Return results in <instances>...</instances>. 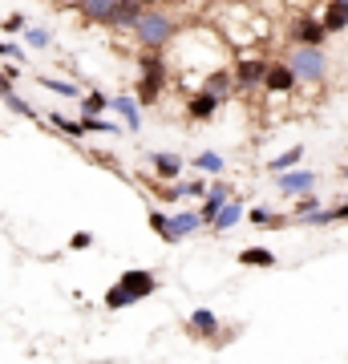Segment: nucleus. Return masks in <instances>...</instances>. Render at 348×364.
<instances>
[{
	"instance_id": "obj_8",
	"label": "nucleus",
	"mask_w": 348,
	"mask_h": 364,
	"mask_svg": "<svg viewBox=\"0 0 348 364\" xmlns=\"http://www.w3.org/2000/svg\"><path fill=\"white\" fill-rule=\"evenodd\" d=\"M167 227H170V239L179 243V239H186V235L199 231L203 219H199V210H179V215H170V219H167Z\"/></svg>"
},
{
	"instance_id": "obj_17",
	"label": "nucleus",
	"mask_w": 348,
	"mask_h": 364,
	"mask_svg": "<svg viewBox=\"0 0 348 364\" xmlns=\"http://www.w3.org/2000/svg\"><path fill=\"white\" fill-rule=\"evenodd\" d=\"M219 105H223L219 93H206V90H203L199 97H191V117H199V122H203V117H211Z\"/></svg>"
},
{
	"instance_id": "obj_34",
	"label": "nucleus",
	"mask_w": 348,
	"mask_h": 364,
	"mask_svg": "<svg viewBox=\"0 0 348 364\" xmlns=\"http://www.w3.org/2000/svg\"><path fill=\"white\" fill-rule=\"evenodd\" d=\"M21 28H25V16H21V13H13L9 21H4V25H0V33H21Z\"/></svg>"
},
{
	"instance_id": "obj_10",
	"label": "nucleus",
	"mask_w": 348,
	"mask_h": 364,
	"mask_svg": "<svg viewBox=\"0 0 348 364\" xmlns=\"http://www.w3.org/2000/svg\"><path fill=\"white\" fill-rule=\"evenodd\" d=\"M263 85L275 93H288L292 85H296V77H292V69H288V61H280V65H271L268 61V73H263Z\"/></svg>"
},
{
	"instance_id": "obj_29",
	"label": "nucleus",
	"mask_w": 348,
	"mask_h": 364,
	"mask_svg": "<svg viewBox=\"0 0 348 364\" xmlns=\"http://www.w3.org/2000/svg\"><path fill=\"white\" fill-rule=\"evenodd\" d=\"M25 41L33 45V49H49V45H53V33H45V28H25Z\"/></svg>"
},
{
	"instance_id": "obj_28",
	"label": "nucleus",
	"mask_w": 348,
	"mask_h": 364,
	"mask_svg": "<svg viewBox=\"0 0 348 364\" xmlns=\"http://www.w3.org/2000/svg\"><path fill=\"white\" fill-rule=\"evenodd\" d=\"M158 198H162V203H179V198H186V182H170V186H162V191H158Z\"/></svg>"
},
{
	"instance_id": "obj_24",
	"label": "nucleus",
	"mask_w": 348,
	"mask_h": 364,
	"mask_svg": "<svg viewBox=\"0 0 348 364\" xmlns=\"http://www.w3.org/2000/svg\"><path fill=\"white\" fill-rule=\"evenodd\" d=\"M206 93H219V97H227V93H231V73H227V69H215V73L206 77Z\"/></svg>"
},
{
	"instance_id": "obj_5",
	"label": "nucleus",
	"mask_w": 348,
	"mask_h": 364,
	"mask_svg": "<svg viewBox=\"0 0 348 364\" xmlns=\"http://www.w3.org/2000/svg\"><path fill=\"white\" fill-rule=\"evenodd\" d=\"M324 37H328V33H324L320 21H308V16H304V21H296V25H292V41H296L300 49H320Z\"/></svg>"
},
{
	"instance_id": "obj_33",
	"label": "nucleus",
	"mask_w": 348,
	"mask_h": 364,
	"mask_svg": "<svg viewBox=\"0 0 348 364\" xmlns=\"http://www.w3.org/2000/svg\"><path fill=\"white\" fill-rule=\"evenodd\" d=\"M69 247H73V251H85V247H93V235H90V231H78L73 239H69Z\"/></svg>"
},
{
	"instance_id": "obj_19",
	"label": "nucleus",
	"mask_w": 348,
	"mask_h": 364,
	"mask_svg": "<svg viewBox=\"0 0 348 364\" xmlns=\"http://www.w3.org/2000/svg\"><path fill=\"white\" fill-rule=\"evenodd\" d=\"M78 134L85 138V134H126V130L114 126V122H105V117H78Z\"/></svg>"
},
{
	"instance_id": "obj_18",
	"label": "nucleus",
	"mask_w": 348,
	"mask_h": 364,
	"mask_svg": "<svg viewBox=\"0 0 348 364\" xmlns=\"http://www.w3.org/2000/svg\"><path fill=\"white\" fill-rule=\"evenodd\" d=\"M239 267H275V255L268 247H243L239 251Z\"/></svg>"
},
{
	"instance_id": "obj_7",
	"label": "nucleus",
	"mask_w": 348,
	"mask_h": 364,
	"mask_svg": "<svg viewBox=\"0 0 348 364\" xmlns=\"http://www.w3.org/2000/svg\"><path fill=\"white\" fill-rule=\"evenodd\" d=\"M263 73H268V61L263 57H247V61H239L231 73L235 85H255V81H263Z\"/></svg>"
},
{
	"instance_id": "obj_2",
	"label": "nucleus",
	"mask_w": 348,
	"mask_h": 364,
	"mask_svg": "<svg viewBox=\"0 0 348 364\" xmlns=\"http://www.w3.org/2000/svg\"><path fill=\"white\" fill-rule=\"evenodd\" d=\"M138 69H142V77H138V97H134V102L154 105V102H158V93H162V81H167V65H162V57L150 49V53H142Z\"/></svg>"
},
{
	"instance_id": "obj_35",
	"label": "nucleus",
	"mask_w": 348,
	"mask_h": 364,
	"mask_svg": "<svg viewBox=\"0 0 348 364\" xmlns=\"http://www.w3.org/2000/svg\"><path fill=\"white\" fill-rule=\"evenodd\" d=\"M9 90H13V81H9V77H4V73H0V97H4V93H9Z\"/></svg>"
},
{
	"instance_id": "obj_37",
	"label": "nucleus",
	"mask_w": 348,
	"mask_h": 364,
	"mask_svg": "<svg viewBox=\"0 0 348 364\" xmlns=\"http://www.w3.org/2000/svg\"><path fill=\"white\" fill-rule=\"evenodd\" d=\"M340 174H344V178H348V166H344V170H340Z\"/></svg>"
},
{
	"instance_id": "obj_6",
	"label": "nucleus",
	"mask_w": 348,
	"mask_h": 364,
	"mask_svg": "<svg viewBox=\"0 0 348 364\" xmlns=\"http://www.w3.org/2000/svg\"><path fill=\"white\" fill-rule=\"evenodd\" d=\"M275 182H280V191H288V195H312L316 174L312 170H284V174H275Z\"/></svg>"
},
{
	"instance_id": "obj_23",
	"label": "nucleus",
	"mask_w": 348,
	"mask_h": 364,
	"mask_svg": "<svg viewBox=\"0 0 348 364\" xmlns=\"http://www.w3.org/2000/svg\"><path fill=\"white\" fill-rule=\"evenodd\" d=\"M105 109H110V97H105V93H85V97H81V117H102Z\"/></svg>"
},
{
	"instance_id": "obj_27",
	"label": "nucleus",
	"mask_w": 348,
	"mask_h": 364,
	"mask_svg": "<svg viewBox=\"0 0 348 364\" xmlns=\"http://www.w3.org/2000/svg\"><path fill=\"white\" fill-rule=\"evenodd\" d=\"M4 105H9V109H13V114H21V117H37V109H33V105H28L25 97H16L13 90L4 93Z\"/></svg>"
},
{
	"instance_id": "obj_15",
	"label": "nucleus",
	"mask_w": 348,
	"mask_h": 364,
	"mask_svg": "<svg viewBox=\"0 0 348 364\" xmlns=\"http://www.w3.org/2000/svg\"><path fill=\"white\" fill-rule=\"evenodd\" d=\"M142 16V4L138 0H114V9H110V25H134Z\"/></svg>"
},
{
	"instance_id": "obj_13",
	"label": "nucleus",
	"mask_w": 348,
	"mask_h": 364,
	"mask_svg": "<svg viewBox=\"0 0 348 364\" xmlns=\"http://www.w3.org/2000/svg\"><path fill=\"white\" fill-rule=\"evenodd\" d=\"M320 25H324V33H344L348 28V0H332Z\"/></svg>"
},
{
	"instance_id": "obj_16",
	"label": "nucleus",
	"mask_w": 348,
	"mask_h": 364,
	"mask_svg": "<svg viewBox=\"0 0 348 364\" xmlns=\"http://www.w3.org/2000/svg\"><path fill=\"white\" fill-rule=\"evenodd\" d=\"M150 162H154V174L158 178H167V182H174L182 174V158L179 154H167V150H162V154H154Z\"/></svg>"
},
{
	"instance_id": "obj_3",
	"label": "nucleus",
	"mask_w": 348,
	"mask_h": 364,
	"mask_svg": "<svg viewBox=\"0 0 348 364\" xmlns=\"http://www.w3.org/2000/svg\"><path fill=\"white\" fill-rule=\"evenodd\" d=\"M130 28L138 33V41H142L146 49H162V45L174 37V21L162 16V13H150V9H142V16H138Z\"/></svg>"
},
{
	"instance_id": "obj_25",
	"label": "nucleus",
	"mask_w": 348,
	"mask_h": 364,
	"mask_svg": "<svg viewBox=\"0 0 348 364\" xmlns=\"http://www.w3.org/2000/svg\"><path fill=\"white\" fill-rule=\"evenodd\" d=\"M37 85H45V90H53V93H61V97H81L78 85H69V81H61V77H45V73H41Z\"/></svg>"
},
{
	"instance_id": "obj_32",
	"label": "nucleus",
	"mask_w": 348,
	"mask_h": 364,
	"mask_svg": "<svg viewBox=\"0 0 348 364\" xmlns=\"http://www.w3.org/2000/svg\"><path fill=\"white\" fill-rule=\"evenodd\" d=\"M0 57H9V61H16V65H21V61H25V49H21V45H13V41H0Z\"/></svg>"
},
{
	"instance_id": "obj_11",
	"label": "nucleus",
	"mask_w": 348,
	"mask_h": 364,
	"mask_svg": "<svg viewBox=\"0 0 348 364\" xmlns=\"http://www.w3.org/2000/svg\"><path fill=\"white\" fill-rule=\"evenodd\" d=\"M239 219H243V203H239V198H227V203H223V207L215 210L211 227H215V231H231V227H235Z\"/></svg>"
},
{
	"instance_id": "obj_22",
	"label": "nucleus",
	"mask_w": 348,
	"mask_h": 364,
	"mask_svg": "<svg viewBox=\"0 0 348 364\" xmlns=\"http://www.w3.org/2000/svg\"><path fill=\"white\" fill-rule=\"evenodd\" d=\"M304 158V146H292V150H284L280 158H271L268 162V170L271 174H284V170H296V162Z\"/></svg>"
},
{
	"instance_id": "obj_9",
	"label": "nucleus",
	"mask_w": 348,
	"mask_h": 364,
	"mask_svg": "<svg viewBox=\"0 0 348 364\" xmlns=\"http://www.w3.org/2000/svg\"><path fill=\"white\" fill-rule=\"evenodd\" d=\"M227 198H235L227 182H215V186L206 191V203H203V210H199V219H203V227H211V219H215V210H219L223 203H227Z\"/></svg>"
},
{
	"instance_id": "obj_12",
	"label": "nucleus",
	"mask_w": 348,
	"mask_h": 364,
	"mask_svg": "<svg viewBox=\"0 0 348 364\" xmlns=\"http://www.w3.org/2000/svg\"><path fill=\"white\" fill-rule=\"evenodd\" d=\"M191 332H194V336L215 340V336H219V320H215V312H206V308H194V312H191Z\"/></svg>"
},
{
	"instance_id": "obj_26",
	"label": "nucleus",
	"mask_w": 348,
	"mask_h": 364,
	"mask_svg": "<svg viewBox=\"0 0 348 364\" xmlns=\"http://www.w3.org/2000/svg\"><path fill=\"white\" fill-rule=\"evenodd\" d=\"M194 166L203 170V174H223V154H215V150H203V154L194 158Z\"/></svg>"
},
{
	"instance_id": "obj_36",
	"label": "nucleus",
	"mask_w": 348,
	"mask_h": 364,
	"mask_svg": "<svg viewBox=\"0 0 348 364\" xmlns=\"http://www.w3.org/2000/svg\"><path fill=\"white\" fill-rule=\"evenodd\" d=\"M138 4H154V0H138Z\"/></svg>"
},
{
	"instance_id": "obj_1",
	"label": "nucleus",
	"mask_w": 348,
	"mask_h": 364,
	"mask_svg": "<svg viewBox=\"0 0 348 364\" xmlns=\"http://www.w3.org/2000/svg\"><path fill=\"white\" fill-rule=\"evenodd\" d=\"M154 291H158V275L154 272L130 267V272H122V275H117V284L105 291V308H110V312H117V308H130V304L154 296Z\"/></svg>"
},
{
	"instance_id": "obj_14",
	"label": "nucleus",
	"mask_w": 348,
	"mask_h": 364,
	"mask_svg": "<svg viewBox=\"0 0 348 364\" xmlns=\"http://www.w3.org/2000/svg\"><path fill=\"white\" fill-rule=\"evenodd\" d=\"M110 109L126 122V130H138V126H142V117H138V102H134V97H110Z\"/></svg>"
},
{
	"instance_id": "obj_30",
	"label": "nucleus",
	"mask_w": 348,
	"mask_h": 364,
	"mask_svg": "<svg viewBox=\"0 0 348 364\" xmlns=\"http://www.w3.org/2000/svg\"><path fill=\"white\" fill-rule=\"evenodd\" d=\"M312 210H320V198H316V195H300V203H296V223L308 219Z\"/></svg>"
},
{
	"instance_id": "obj_21",
	"label": "nucleus",
	"mask_w": 348,
	"mask_h": 364,
	"mask_svg": "<svg viewBox=\"0 0 348 364\" xmlns=\"http://www.w3.org/2000/svg\"><path fill=\"white\" fill-rule=\"evenodd\" d=\"M78 9L90 16V21H97V25H110V9H114V0H81Z\"/></svg>"
},
{
	"instance_id": "obj_31",
	"label": "nucleus",
	"mask_w": 348,
	"mask_h": 364,
	"mask_svg": "<svg viewBox=\"0 0 348 364\" xmlns=\"http://www.w3.org/2000/svg\"><path fill=\"white\" fill-rule=\"evenodd\" d=\"M150 227H154V235H158V239H167V243H174V239H170V227H167V215H162V210H150Z\"/></svg>"
},
{
	"instance_id": "obj_20",
	"label": "nucleus",
	"mask_w": 348,
	"mask_h": 364,
	"mask_svg": "<svg viewBox=\"0 0 348 364\" xmlns=\"http://www.w3.org/2000/svg\"><path fill=\"white\" fill-rule=\"evenodd\" d=\"M247 219L255 223V227H263V231H280V227H288V223H292L288 215H271L268 207H255L251 215H247Z\"/></svg>"
},
{
	"instance_id": "obj_4",
	"label": "nucleus",
	"mask_w": 348,
	"mask_h": 364,
	"mask_svg": "<svg viewBox=\"0 0 348 364\" xmlns=\"http://www.w3.org/2000/svg\"><path fill=\"white\" fill-rule=\"evenodd\" d=\"M288 69H292V77H296V81L316 85V81H324V73H328V61H324L320 49H300V45H296V53H292Z\"/></svg>"
}]
</instances>
